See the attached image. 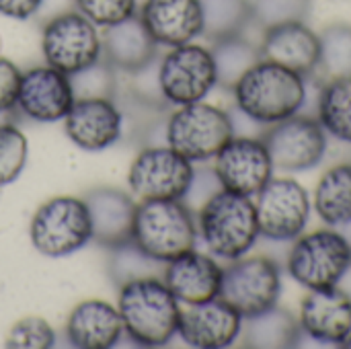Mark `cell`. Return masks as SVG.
<instances>
[{
	"instance_id": "6da1fadb",
	"label": "cell",
	"mask_w": 351,
	"mask_h": 349,
	"mask_svg": "<svg viewBox=\"0 0 351 349\" xmlns=\"http://www.w3.org/2000/svg\"><path fill=\"white\" fill-rule=\"evenodd\" d=\"M239 111L255 123L271 125L296 115L308 97L306 76L259 60L232 88Z\"/></svg>"
},
{
	"instance_id": "7a4b0ae2",
	"label": "cell",
	"mask_w": 351,
	"mask_h": 349,
	"mask_svg": "<svg viewBox=\"0 0 351 349\" xmlns=\"http://www.w3.org/2000/svg\"><path fill=\"white\" fill-rule=\"evenodd\" d=\"M117 311L123 321V331L138 346H167L179 327V300L156 278L128 280L119 292Z\"/></svg>"
},
{
	"instance_id": "3957f363",
	"label": "cell",
	"mask_w": 351,
	"mask_h": 349,
	"mask_svg": "<svg viewBox=\"0 0 351 349\" xmlns=\"http://www.w3.org/2000/svg\"><path fill=\"white\" fill-rule=\"evenodd\" d=\"M197 224L210 253L226 261L245 257L261 237L253 200L228 189H220L199 208Z\"/></svg>"
},
{
	"instance_id": "277c9868",
	"label": "cell",
	"mask_w": 351,
	"mask_h": 349,
	"mask_svg": "<svg viewBox=\"0 0 351 349\" xmlns=\"http://www.w3.org/2000/svg\"><path fill=\"white\" fill-rule=\"evenodd\" d=\"M197 228L181 200H146L136 206L134 245L152 261L169 263L195 249Z\"/></svg>"
},
{
	"instance_id": "5b68a950",
	"label": "cell",
	"mask_w": 351,
	"mask_h": 349,
	"mask_svg": "<svg viewBox=\"0 0 351 349\" xmlns=\"http://www.w3.org/2000/svg\"><path fill=\"white\" fill-rule=\"evenodd\" d=\"M350 267L351 241L333 226L300 234L288 253V274L308 290L339 286Z\"/></svg>"
},
{
	"instance_id": "8992f818",
	"label": "cell",
	"mask_w": 351,
	"mask_h": 349,
	"mask_svg": "<svg viewBox=\"0 0 351 349\" xmlns=\"http://www.w3.org/2000/svg\"><path fill=\"white\" fill-rule=\"evenodd\" d=\"M234 136L232 117L208 103H189L177 109L167 123V142L191 163L214 158Z\"/></svg>"
},
{
	"instance_id": "52a82bcc",
	"label": "cell",
	"mask_w": 351,
	"mask_h": 349,
	"mask_svg": "<svg viewBox=\"0 0 351 349\" xmlns=\"http://www.w3.org/2000/svg\"><path fill=\"white\" fill-rule=\"evenodd\" d=\"M31 243L45 257H66L93 239L90 214L84 200L53 197L37 208L31 220Z\"/></svg>"
},
{
	"instance_id": "ba28073f",
	"label": "cell",
	"mask_w": 351,
	"mask_h": 349,
	"mask_svg": "<svg viewBox=\"0 0 351 349\" xmlns=\"http://www.w3.org/2000/svg\"><path fill=\"white\" fill-rule=\"evenodd\" d=\"M282 292L280 267L271 257L234 259L222 274L218 298L232 306L243 319L255 317L278 304Z\"/></svg>"
},
{
	"instance_id": "9c48e42d",
	"label": "cell",
	"mask_w": 351,
	"mask_h": 349,
	"mask_svg": "<svg viewBox=\"0 0 351 349\" xmlns=\"http://www.w3.org/2000/svg\"><path fill=\"white\" fill-rule=\"evenodd\" d=\"M47 66L74 76L95 66L103 53L97 25L82 12H62L53 16L41 37Z\"/></svg>"
},
{
	"instance_id": "30bf717a",
	"label": "cell",
	"mask_w": 351,
	"mask_h": 349,
	"mask_svg": "<svg viewBox=\"0 0 351 349\" xmlns=\"http://www.w3.org/2000/svg\"><path fill=\"white\" fill-rule=\"evenodd\" d=\"M261 140L271 156L274 169L288 173L308 171L323 163L327 154V132L317 117L292 115L271 123Z\"/></svg>"
},
{
	"instance_id": "8fae6325",
	"label": "cell",
	"mask_w": 351,
	"mask_h": 349,
	"mask_svg": "<svg viewBox=\"0 0 351 349\" xmlns=\"http://www.w3.org/2000/svg\"><path fill=\"white\" fill-rule=\"evenodd\" d=\"M255 208L259 234L276 243H288L304 232L311 216V197L298 181L271 177L257 193Z\"/></svg>"
},
{
	"instance_id": "7c38bea8",
	"label": "cell",
	"mask_w": 351,
	"mask_h": 349,
	"mask_svg": "<svg viewBox=\"0 0 351 349\" xmlns=\"http://www.w3.org/2000/svg\"><path fill=\"white\" fill-rule=\"evenodd\" d=\"M158 86L162 97L175 105L202 101L216 86L212 51L195 43L173 47L160 62Z\"/></svg>"
},
{
	"instance_id": "4fadbf2b",
	"label": "cell",
	"mask_w": 351,
	"mask_h": 349,
	"mask_svg": "<svg viewBox=\"0 0 351 349\" xmlns=\"http://www.w3.org/2000/svg\"><path fill=\"white\" fill-rule=\"evenodd\" d=\"M195 169L171 146L142 150L132 163L128 183L142 202L146 200H183Z\"/></svg>"
},
{
	"instance_id": "5bb4252c",
	"label": "cell",
	"mask_w": 351,
	"mask_h": 349,
	"mask_svg": "<svg viewBox=\"0 0 351 349\" xmlns=\"http://www.w3.org/2000/svg\"><path fill=\"white\" fill-rule=\"evenodd\" d=\"M214 158L222 189L247 197L257 195L274 177V163L261 138L232 136Z\"/></svg>"
},
{
	"instance_id": "9a60e30c",
	"label": "cell",
	"mask_w": 351,
	"mask_h": 349,
	"mask_svg": "<svg viewBox=\"0 0 351 349\" xmlns=\"http://www.w3.org/2000/svg\"><path fill=\"white\" fill-rule=\"evenodd\" d=\"M245 319L224 300L214 298L199 304H189L181 311L177 333L197 349H222L232 346L243 331Z\"/></svg>"
},
{
	"instance_id": "2e32d148",
	"label": "cell",
	"mask_w": 351,
	"mask_h": 349,
	"mask_svg": "<svg viewBox=\"0 0 351 349\" xmlns=\"http://www.w3.org/2000/svg\"><path fill=\"white\" fill-rule=\"evenodd\" d=\"M74 105V88L68 74L45 66L33 68L21 78L19 107L35 121H60Z\"/></svg>"
},
{
	"instance_id": "e0dca14e",
	"label": "cell",
	"mask_w": 351,
	"mask_h": 349,
	"mask_svg": "<svg viewBox=\"0 0 351 349\" xmlns=\"http://www.w3.org/2000/svg\"><path fill=\"white\" fill-rule=\"evenodd\" d=\"M300 327L311 339L341 348L351 333V296L339 286L311 290L300 306Z\"/></svg>"
},
{
	"instance_id": "ac0fdd59",
	"label": "cell",
	"mask_w": 351,
	"mask_h": 349,
	"mask_svg": "<svg viewBox=\"0 0 351 349\" xmlns=\"http://www.w3.org/2000/svg\"><path fill=\"white\" fill-rule=\"evenodd\" d=\"M261 60L280 64L300 76H315L319 68V35L302 21L284 23L263 31Z\"/></svg>"
},
{
	"instance_id": "d6986e66",
	"label": "cell",
	"mask_w": 351,
	"mask_h": 349,
	"mask_svg": "<svg viewBox=\"0 0 351 349\" xmlns=\"http://www.w3.org/2000/svg\"><path fill=\"white\" fill-rule=\"evenodd\" d=\"M66 134L82 150H103L121 136V113L105 97H84L68 111Z\"/></svg>"
},
{
	"instance_id": "ffe728a7",
	"label": "cell",
	"mask_w": 351,
	"mask_h": 349,
	"mask_svg": "<svg viewBox=\"0 0 351 349\" xmlns=\"http://www.w3.org/2000/svg\"><path fill=\"white\" fill-rule=\"evenodd\" d=\"M140 16L156 43L177 47L202 35L199 0H144Z\"/></svg>"
},
{
	"instance_id": "44dd1931",
	"label": "cell",
	"mask_w": 351,
	"mask_h": 349,
	"mask_svg": "<svg viewBox=\"0 0 351 349\" xmlns=\"http://www.w3.org/2000/svg\"><path fill=\"white\" fill-rule=\"evenodd\" d=\"M90 214L93 239L111 249H121L134 243L136 204L119 189H95L84 197Z\"/></svg>"
},
{
	"instance_id": "7402d4cb",
	"label": "cell",
	"mask_w": 351,
	"mask_h": 349,
	"mask_svg": "<svg viewBox=\"0 0 351 349\" xmlns=\"http://www.w3.org/2000/svg\"><path fill=\"white\" fill-rule=\"evenodd\" d=\"M224 269L208 255L193 251L169 261L165 269V284L173 296L183 304H199L218 298Z\"/></svg>"
},
{
	"instance_id": "603a6c76",
	"label": "cell",
	"mask_w": 351,
	"mask_h": 349,
	"mask_svg": "<svg viewBox=\"0 0 351 349\" xmlns=\"http://www.w3.org/2000/svg\"><path fill=\"white\" fill-rule=\"evenodd\" d=\"M123 333L117 306L103 300H86L74 306L66 321V337L78 349L113 348Z\"/></svg>"
},
{
	"instance_id": "cb8c5ba5",
	"label": "cell",
	"mask_w": 351,
	"mask_h": 349,
	"mask_svg": "<svg viewBox=\"0 0 351 349\" xmlns=\"http://www.w3.org/2000/svg\"><path fill=\"white\" fill-rule=\"evenodd\" d=\"M101 41L109 64L132 72L146 68L152 62L158 45L150 31L146 29L142 16L138 14H132L115 25H109Z\"/></svg>"
},
{
	"instance_id": "d4e9b609",
	"label": "cell",
	"mask_w": 351,
	"mask_h": 349,
	"mask_svg": "<svg viewBox=\"0 0 351 349\" xmlns=\"http://www.w3.org/2000/svg\"><path fill=\"white\" fill-rule=\"evenodd\" d=\"M243 323V344L245 348L255 349H292L300 346L302 339V327L296 317L282 309L271 306L255 317L245 319Z\"/></svg>"
},
{
	"instance_id": "484cf974",
	"label": "cell",
	"mask_w": 351,
	"mask_h": 349,
	"mask_svg": "<svg viewBox=\"0 0 351 349\" xmlns=\"http://www.w3.org/2000/svg\"><path fill=\"white\" fill-rule=\"evenodd\" d=\"M315 210L319 218L337 228L351 224V163L329 169L315 189Z\"/></svg>"
},
{
	"instance_id": "4316f807",
	"label": "cell",
	"mask_w": 351,
	"mask_h": 349,
	"mask_svg": "<svg viewBox=\"0 0 351 349\" xmlns=\"http://www.w3.org/2000/svg\"><path fill=\"white\" fill-rule=\"evenodd\" d=\"M317 119L335 140L351 144V78H333L321 84Z\"/></svg>"
},
{
	"instance_id": "83f0119b",
	"label": "cell",
	"mask_w": 351,
	"mask_h": 349,
	"mask_svg": "<svg viewBox=\"0 0 351 349\" xmlns=\"http://www.w3.org/2000/svg\"><path fill=\"white\" fill-rule=\"evenodd\" d=\"M204 29L202 35L210 41H222L243 35L253 23L251 0H199Z\"/></svg>"
},
{
	"instance_id": "f1b7e54d",
	"label": "cell",
	"mask_w": 351,
	"mask_h": 349,
	"mask_svg": "<svg viewBox=\"0 0 351 349\" xmlns=\"http://www.w3.org/2000/svg\"><path fill=\"white\" fill-rule=\"evenodd\" d=\"M216 64V86L232 91L237 82L261 60V51L243 35L214 41L210 49Z\"/></svg>"
},
{
	"instance_id": "f546056e",
	"label": "cell",
	"mask_w": 351,
	"mask_h": 349,
	"mask_svg": "<svg viewBox=\"0 0 351 349\" xmlns=\"http://www.w3.org/2000/svg\"><path fill=\"white\" fill-rule=\"evenodd\" d=\"M321 53L317 72L325 80L351 78V25L335 23L321 31Z\"/></svg>"
},
{
	"instance_id": "4dcf8cb0",
	"label": "cell",
	"mask_w": 351,
	"mask_h": 349,
	"mask_svg": "<svg viewBox=\"0 0 351 349\" xmlns=\"http://www.w3.org/2000/svg\"><path fill=\"white\" fill-rule=\"evenodd\" d=\"M253 23L259 29H271L284 23H306L311 16V0H251Z\"/></svg>"
},
{
	"instance_id": "1f68e13d",
	"label": "cell",
	"mask_w": 351,
	"mask_h": 349,
	"mask_svg": "<svg viewBox=\"0 0 351 349\" xmlns=\"http://www.w3.org/2000/svg\"><path fill=\"white\" fill-rule=\"evenodd\" d=\"M29 144L21 130L0 123V187L19 179L27 163Z\"/></svg>"
},
{
	"instance_id": "d6a6232c",
	"label": "cell",
	"mask_w": 351,
	"mask_h": 349,
	"mask_svg": "<svg viewBox=\"0 0 351 349\" xmlns=\"http://www.w3.org/2000/svg\"><path fill=\"white\" fill-rule=\"evenodd\" d=\"M56 344V333L41 317H27L12 325L4 346L10 349H49Z\"/></svg>"
},
{
	"instance_id": "836d02e7",
	"label": "cell",
	"mask_w": 351,
	"mask_h": 349,
	"mask_svg": "<svg viewBox=\"0 0 351 349\" xmlns=\"http://www.w3.org/2000/svg\"><path fill=\"white\" fill-rule=\"evenodd\" d=\"M78 10L99 27L115 25L136 14L138 0H76Z\"/></svg>"
},
{
	"instance_id": "e575fe53",
	"label": "cell",
	"mask_w": 351,
	"mask_h": 349,
	"mask_svg": "<svg viewBox=\"0 0 351 349\" xmlns=\"http://www.w3.org/2000/svg\"><path fill=\"white\" fill-rule=\"evenodd\" d=\"M222 189L218 177L214 171H195L193 181L187 189V193L183 195V204L191 210V208H202L214 193H218Z\"/></svg>"
},
{
	"instance_id": "d590c367",
	"label": "cell",
	"mask_w": 351,
	"mask_h": 349,
	"mask_svg": "<svg viewBox=\"0 0 351 349\" xmlns=\"http://www.w3.org/2000/svg\"><path fill=\"white\" fill-rule=\"evenodd\" d=\"M21 78V70L10 60L0 56V113L10 111L19 103Z\"/></svg>"
},
{
	"instance_id": "8d00e7d4",
	"label": "cell",
	"mask_w": 351,
	"mask_h": 349,
	"mask_svg": "<svg viewBox=\"0 0 351 349\" xmlns=\"http://www.w3.org/2000/svg\"><path fill=\"white\" fill-rule=\"evenodd\" d=\"M41 2L43 0H0V14L25 21L39 10Z\"/></svg>"
},
{
	"instance_id": "74e56055",
	"label": "cell",
	"mask_w": 351,
	"mask_h": 349,
	"mask_svg": "<svg viewBox=\"0 0 351 349\" xmlns=\"http://www.w3.org/2000/svg\"><path fill=\"white\" fill-rule=\"evenodd\" d=\"M341 348L351 349V333H350V337H348V339H346V341H343V346H341Z\"/></svg>"
}]
</instances>
